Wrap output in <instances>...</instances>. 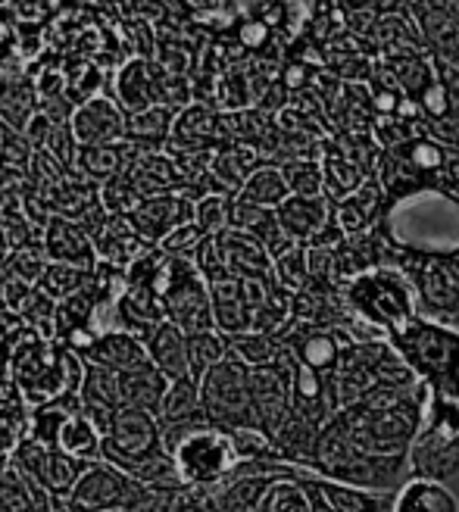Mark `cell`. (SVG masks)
<instances>
[{"mask_svg":"<svg viewBox=\"0 0 459 512\" xmlns=\"http://www.w3.org/2000/svg\"><path fill=\"white\" fill-rule=\"evenodd\" d=\"M166 322V306L163 297L153 291L150 285H129L125 294L119 297L116 306V328L129 331V335H138L144 344L147 338Z\"/></svg>","mask_w":459,"mask_h":512,"instance_id":"obj_16","label":"cell"},{"mask_svg":"<svg viewBox=\"0 0 459 512\" xmlns=\"http://www.w3.org/2000/svg\"><path fill=\"white\" fill-rule=\"evenodd\" d=\"M7 375V360H4V353H0V378Z\"/></svg>","mask_w":459,"mask_h":512,"instance_id":"obj_56","label":"cell"},{"mask_svg":"<svg viewBox=\"0 0 459 512\" xmlns=\"http://www.w3.org/2000/svg\"><path fill=\"white\" fill-rule=\"evenodd\" d=\"M57 450H63L72 459H82L88 466L100 463V459H104V434L97 431V425L85 413H75V416H69V422L60 431Z\"/></svg>","mask_w":459,"mask_h":512,"instance_id":"obj_28","label":"cell"},{"mask_svg":"<svg viewBox=\"0 0 459 512\" xmlns=\"http://www.w3.org/2000/svg\"><path fill=\"white\" fill-rule=\"evenodd\" d=\"M35 113H38V88L32 82V75L25 72V63L16 60L0 75V125L22 135L35 119Z\"/></svg>","mask_w":459,"mask_h":512,"instance_id":"obj_14","label":"cell"},{"mask_svg":"<svg viewBox=\"0 0 459 512\" xmlns=\"http://www.w3.org/2000/svg\"><path fill=\"white\" fill-rule=\"evenodd\" d=\"M13 250H10V241H7V235H4V228H0V269H4V263H7V256H10Z\"/></svg>","mask_w":459,"mask_h":512,"instance_id":"obj_54","label":"cell"},{"mask_svg":"<svg viewBox=\"0 0 459 512\" xmlns=\"http://www.w3.org/2000/svg\"><path fill=\"white\" fill-rule=\"evenodd\" d=\"M0 310H4V285H0Z\"/></svg>","mask_w":459,"mask_h":512,"instance_id":"obj_57","label":"cell"},{"mask_svg":"<svg viewBox=\"0 0 459 512\" xmlns=\"http://www.w3.org/2000/svg\"><path fill=\"white\" fill-rule=\"evenodd\" d=\"M228 338L219 331H200V335H188V375L200 384L219 363L228 360Z\"/></svg>","mask_w":459,"mask_h":512,"instance_id":"obj_32","label":"cell"},{"mask_svg":"<svg viewBox=\"0 0 459 512\" xmlns=\"http://www.w3.org/2000/svg\"><path fill=\"white\" fill-rule=\"evenodd\" d=\"M129 178L135 182L138 194L147 197H166L185 191V175L175 166V160L166 150H147L138 157V163L129 169Z\"/></svg>","mask_w":459,"mask_h":512,"instance_id":"obj_20","label":"cell"},{"mask_svg":"<svg viewBox=\"0 0 459 512\" xmlns=\"http://www.w3.org/2000/svg\"><path fill=\"white\" fill-rule=\"evenodd\" d=\"M141 153H147V150L132 144V141L79 147V163H75V172H82L85 178H91L94 185H104V182H110V178L129 172L138 163Z\"/></svg>","mask_w":459,"mask_h":512,"instance_id":"obj_21","label":"cell"},{"mask_svg":"<svg viewBox=\"0 0 459 512\" xmlns=\"http://www.w3.org/2000/svg\"><path fill=\"white\" fill-rule=\"evenodd\" d=\"M275 213H278V225H282L285 238L291 244H303V241H313L319 235V228L325 222V200L291 194Z\"/></svg>","mask_w":459,"mask_h":512,"instance_id":"obj_24","label":"cell"},{"mask_svg":"<svg viewBox=\"0 0 459 512\" xmlns=\"http://www.w3.org/2000/svg\"><path fill=\"white\" fill-rule=\"evenodd\" d=\"M166 260H169V256L157 244H147L135 256V260L125 266V285H150V281L157 278V272L163 269Z\"/></svg>","mask_w":459,"mask_h":512,"instance_id":"obj_43","label":"cell"},{"mask_svg":"<svg viewBox=\"0 0 459 512\" xmlns=\"http://www.w3.org/2000/svg\"><path fill=\"white\" fill-rule=\"evenodd\" d=\"M88 363L94 366H104L116 375H129V372H138V369H147L150 366V353H147V344L138 338V335H129V331H107V335H100L94 350L88 353Z\"/></svg>","mask_w":459,"mask_h":512,"instance_id":"obj_19","label":"cell"},{"mask_svg":"<svg viewBox=\"0 0 459 512\" xmlns=\"http://www.w3.org/2000/svg\"><path fill=\"white\" fill-rule=\"evenodd\" d=\"M91 241L97 247V260L110 263L116 269H125L147 247L141 241V235L135 232V225H132L129 216H107L104 225H100L97 232L91 235Z\"/></svg>","mask_w":459,"mask_h":512,"instance_id":"obj_22","label":"cell"},{"mask_svg":"<svg viewBox=\"0 0 459 512\" xmlns=\"http://www.w3.org/2000/svg\"><path fill=\"white\" fill-rule=\"evenodd\" d=\"M63 79H66V100L79 110L88 100L100 97V85L110 82V75L94 60L75 54L72 60H63Z\"/></svg>","mask_w":459,"mask_h":512,"instance_id":"obj_30","label":"cell"},{"mask_svg":"<svg viewBox=\"0 0 459 512\" xmlns=\"http://www.w3.org/2000/svg\"><path fill=\"white\" fill-rule=\"evenodd\" d=\"M238 41L244 47H263L269 41V25L263 19H247L241 22V29H238Z\"/></svg>","mask_w":459,"mask_h":512,"instance_id":"obj_52","label":"cell"},{"mask_svg":"<svg viewBox=\"0 0 459 512\" xmlns=\"http://www.w3.org/2000/svg\"><path fill=\"white\" fill-rule=\"evenodd\" d=\"M285 172V182L291 188V194L297 197H319L322 191V169L316 163H285L282 166Z\"/></svg>","mask_w":459,"mask_h":512,"instance_id":"obj_44","label":"cell"},{"mask_svg":"<svg viewBox=\"0 0 459 512\" xmlns=\"http://www.w3.org/2000/svg\"><path fill=\"white\" fill-rule=\"evenodd\" d=\"M422 294L428 300V306H435L441 313H456L459 306V281L453 278V272L441 263V266H428L419 275Z\"/></svg>","mask_w":459,"mask_h":512,"instance_id":"obj_36","label":"cell"},{"mask_svg":"<svg viewBox=\"0 0 459 512\" xmlns=\"http://www.w3.org/2000/svg\"><path fill=\"white\" fill-rule=\"evenodd\" d=\"M163 450V425L147 409L125 406L116 416L110 434L104 438V459L116 469H129L135 463H144L150 456H160Z\"/></svg>","mask_w":459,"mask_h":512,"instance_id":"obj_8","label":"cell"},{"mask_svg":"<svg viewBox=\"0 0 459 512\" xmlns=\"http://www.w3.org/2000/svg\"><path fill=\"white\" fill-rule=\"evenodd\" d=\"M157 79H160L157 60L132 57L125 66L110 72L107 94L125 110V116H135V113L157 107Z\"/></svg>","mask_w":459,"mask_h":512,"instance_id":"obj_11","label":"cell"},{"mask_svg":"<svg viewBox=\"0 0 459 512\" xmlns=\"http://www.w3.org/2000/svg\"><path fill=\"white\" fill-rule=\"evenodd\" d=\"M391 241L428 256L459 253V203L444 194H419L403 200L388 219Z\"/></svg>","mask_w":459,"mask_h":512,"instance_id":"obj_1","label":"cell"},{"mask_svg":"<svg viewBox=\"0 0 459 512\" xmlns=\"http://www.w3.org/2000/svg\"><path fill=\"white\" fill-rule=\"evenodd\" d=\"M322 491H325V500L331 503V509H335V512H372V509H366L369 506V497L356 494V491L331 488V484H322Z\"/></svg>","mask_w":459,"mask_h":512,"instance_id":"obj_49","label":"cell"},{"mask_svg":"<svg viewBox=\"0 0 459 512\" xmlns=\"http://www.w3.org/2000/svg\"><path fill=\"white\" fill-rule=\"evenodd\" d=\"M150 497V488L110 466L107 459H100V463H91L85 469L63 506L66 512H141Z\"/></svg>","mask_w":459,"mask_h":512,"instance_id":"obj_5","label":"cell"},{"mask_svg":"<svg viewBox=\"0 0 459 512\" xmlns=\"http://www.w3.org/2000/svg\"><path fill=\"white\" fill-rule=\"evenodd\" d=\"M0 285H4V306L10 313L22 316L32 310V303L38 300V285H29L16 275H0Z\"/></svg>","mask_w":459,"mask_h":512,"instance_id":"obj_46","label":"cell"},{"mask_svg":"<svg viewBox=\"0 0 459 512\" xmlns=\"http://www.w3.org/2000/svg\"><path fill=\"white\" fill-rule=\"evenodd\" d=\"M228 356H235L238 363H244L247 369H269L278 356V347L272 341V335H260V331H250V335L232 338L228 341Z\"/></svg>","mask_w":459,"mask_h":512,"instance_id":"obj_37","label":"cell"},{"mask_svg":"<svg viewBox=\"0 0 459 512\" xmlns=\"http://www.w3.org/2000/svg\"><path fill=\"white\" fill-rule=\"evenodd\" d=\"M306 272H310V263H306V253H303L300 244L288 247L282 256H275L278 285H285V288H303L306 285Z\"/></svg>","mask_w":459,"mask_h":512,"instance_id":"obj_45","label":"cell"},{"mask_svg":"<svg viewBox=\"0 0 459 512\" xmlns=\"http://www.w3.org/2000/svg\"><path fill=\"white\" fill-rule=\"evenodd\" d=\"M94 310H97V294L91 285L79 294L57 300V341H66L79 328H91Z\"/></svg>","mask_w":459,"mask_h":512,"instance_id":"obj_34","label":"cell"},{"mask_svg":"<svg viewBox=\"0 0 459 512\" xmlns=\"http://www.w3.org/2000/svg\"><path fill=\"white\" fill-rule=\"evenodd\" d=\"M32 157H35V147L29 144V138L13 132V128H4V141H0V172L29 175Z\"/></svg>","mask_w":459,"mask_h":512,"instance_id":"obj_41","label":"cell"},{"mask_svg":"<svg viewBox=\"0 0 459 512\" xmlns=\"http://www.w3.org/2000/svg\"><path fill=\"white\" fill-rule=\"evenodd\" d=\"M7 372L16 381L22 403L29 409L47 406L60 397H69L66 381V344L35 338L32 344L19 347L10 360Z\"/></svg>","mask_w":459,"mask_h":512,"instance_id":"obj_3","label":"cell"},{"mask_svg":"<svg viewBox=\"0 0 459 512\" xmlns=\"http://www.w3.org/2000/svg\"><path fill=\"white\" fill-rule=\"evenodd\" d=\"M222 260L235 278H269L275 269L272 253L263 241L253 235L241 232V228H225L222 235H216Z\"/></svg>","mask_w":459,"mask_h":512,"instance_id":"obj_17","label":"cell"},{"mask_svg":"<svg viewBox=\"0 0 459 512\" xmlns=\"http://www.w3.org/2000/svg\"><path fill=\"white\" fill-rule=\"evenodd\" d=\"M135 232L144 244H163L175 228L194 222V200L185 194H166V197H147L138 203V210L129 216Z\"/></svg>","mask_w":459,"mask_h":512,"instance_id":"obj_12","label":"cell"},{"mask_svg":"<svg viewBox=\"0 0 459 512\" xmlns=\"http://www.w3.org/2000/svg\"><path fill=\"white\" fill-rule=\"evenodd\" d=\"M413 469L419 472V478H431L441 484L450 481L459 472V434L441 422L431 425V431L413 450Z\"/></svg>","mask_w":459,"mask_h":512,"instance_id":"obj_15","label":"cell"},{"mask_svg":"<svg viewBox=\"0 0 459 512\" xmlns=\"http://www.w3.org/2000/svg\"><path fill=\"white\" fill-rule=\"evenodd\" d=\"M285 82H288V85H291V88H294V85H300V82H303V72H300V66H291V72H288V75H285Z\"/></svg>","mask_w":459,"mask_h":512,"instance_id":"obj_55","label":"cell"},{"mask_svg":"<svg viewBox=\"0 0 459 512\" xmlns=\"http://www.w3.org/2000/svg\"><path fill=\"white\" fill-rule=\"evenodd\" d=\"M150 366L163 372L169 381H178L188 375V335L169 319L147 338Z\"/></svg>","mask_w":459,"mask_h":512,"instance_id":"obj_23","label":"cell"},{"mask_svg":"<svg viewBox=\"0 0 459 512\" xmlns=\"http://www.w3.org/2000/svg\"><path fill=\"white\" fill-rule=\"evenodd\" d=\"M394 338L406 360H413L431 381H435L438 391L459 394V338L453 331L413 319Z\"/></svg>","mask_w":459,"mask_h":512,"instance_id":"obj_6","label":"cell"},{"mask_svg":"<svg viewBox=\"0 0 459 512\" xmlns=\"http://www.w3.org/2000/svg\"><path fill=\"white\" fill-rule=\"evenodd\" d=\"M350 294H353L356 310L375 319L378 325H385L391 335H400V331L413 322L410 294H406V285L394 275H385V272L363 275L360 281H353Z\"/></svg>","mask_w":459,"mask_h":512,"instance_id":"obj_9","label":"cell"},{"mask_svg":"<svg viewBox=\"0 0 459 512\" xmlns=\"http://www.w3.org/2000/svg\"><path fill=\"white\" fill-rule=\"evenodd\" d=\"M79 400H82V413L107 438L113 422H116V416L125 409L122 391H119V375L110 372V369H104V366L88 363V372H85V384H82V391H79Z\"/></svg>","mask_w":459,"mask_h":512,"instance_id":"obj_13","label":"cell"},{"mask_svg":"<svg viewBox=\"0 0 459 512\" xmlns=\"http://www.w3.org/2000/svg\"><path fill=\"white\" fill-rule=\"evenodd\" d=\"M232 203L235 197L228 194H210L194 203V225L200 228L207 238L222 235L225 228H232Z\"/></svg>","mask_w":459,"mask_h":512,"instance_id":"obj_38","label":"cell"},{"mask_svg":"<svg viewBox=\"0 0 459 512\" xmlns=\"http://www.w3.org/2000/svg\"><path fill=\"white\" fill-rule=\"evenodd\" d=\"M175 110L169 107H150L144 113L129 116V125H125V141H132L144 150H163L169 135H172V125H175Z\"/></svg>","mask_w":459,"mask_h":512,"instance_id":"obj_29","label":"cell"},{"mask_svg":"<svg viewBox=\"0 0 459 512\" xmlns=\"http://www.w3.org/2000/svg\"><path fill=\"white\" fill-rule=\"evenodd\" d=\"M297 353H300V363L303 366L319 369V366H328L331 363V356H335V344H331V338H325V335H313L310 341H303L297 347Z\"/></svg>","mask_w":459,"mask_h":512,"instance_id":"obj_48","label":"cell"},{"mask_svg":"<svg viewBox=\"0 0 459 512\" xmlns=\"http://www.w3.org/2000/svg\"><path fill=\"white\" fill-rule=\"evenodd\" d=\"M200 409L207 419L225 431L235 428H257L250 397V369L228 356L207 378L200 381Z\"/></svg>","mask_w":459,"mask_h":512,"instance_id":"obj_4","label":"cell"},{"mask_svg":"<svg viewBox=\"0 0 459 512\" xmlns=\"http://www.w3.org/2000/svg\"><path fill=\"white\" fill-rule=\"evenodd\" d=\"M422 107H425V113L431 119H444L453 110V97H450V91H447V85L441 79H435L428 85V91L422 94Z\"/></svg>","mask_w":459,"mask_h":512,"instance_id":"obj_50","label":"cell"},{"mask_svg":"<svg viewBox=\"0 0 459 512\" xmlns=\"http://www.w3.org/2000/svg\"><path fill=\"white\" fill-rule=\"evenodd\" d=\"M288 197H291V188L285 182V172L275 166H260L247 178V185L238 194V200L253 203V207H266V210H278Z\"/></svg>","mask_w":459,"mask_h":512,"instance_id":"obj_31","label":"cell"},{"mask_svg":"<svg viewBox=\"0 0 459 512\" xmlns=\"http://www.w3.org/2000/svg\"><path fill=\"white\" fill-rule=\"evenodd\" d=\"M203 409H200V384L185 375V378H178V381H169V388H166V397L160 403V425H175V422H185V419H194L200 416Z\"/></svg>","mask_w":459,"mask_h":512,"instance_id":"obj_33","label":"cell"},{"mask_svg":"<svg viewBox=\"0 0 459 512\" xmlns=\"http://www.w3.org/2000/svg\"><path fill=\"white\" fill-rule=\"evenodd\" d=\"M47 263L50 260H47L44 247H38V244L35 247H22V250L7 256V263H4V269H0V275H16L22 281H29V285H38Z\"/></svg>","mask_w":459,"mask_h":512,"instance_id":"obj_42","label":"cell"},{"mask_svg":"<svg viewBox=\"0 0 459 512\" xmlns=\"http://www.w3.org/2000/svg\"><path fill=\"white\" fill-rule=\"evenodd\" d=\"M203 238H207V235H203L194 222H188V225H182V228H175V232L160 244V250H163L166 256H188V260H191L194 250L203 244Z\"/></svg>","mask_w":459,"mask_h":512,"instance_id":"obj_47","label":"cell"},{"mask_svg":"<svg viewBox=\"0 0 459 512\" xmlns=\"http://www.w3.org/2000/svg\"><path fill=\"white\" fill-rule=\"evenodd\" d=\"M410 163L419 166V169H438L444 163V153L438 144H431V141H416L410 147Z\"/></svg>","mask_w":459,"mask_h":512,"instance_id":"obj_51","label":"cell"},{"mask_svg":"<svg viewBox=\"0 0 459 512\" xmlns=\"http://www.w3.org/2000/svg\"><path fill=\"white\" fill-rule=\"evenodd\" d=\"M91 275L94 269H85V266H72V263H47L38 288L54 297V300H63L69 294H79L91 285Z\"/></svg>","mask_w":459,"mask_h":512,"instance_id":"obj_35","label":"cell"},{"mask_svg":"<svg viewBox=\"0 0 459 512\" xmlns=\"http://www.w3.org/2000/svg\"><path fill=\"white\" fill-rule=\"evenodd\" d=\"M166 388H169V378L163 372H157L153 366L129 372V375H119L122 403L135 406V409H147V413H153V416L160 413V403L166 397Z\"/></svg>","mask_w":459,"mask_h":512,"instance_id":"obj_27","label":"cell"},{"mask_svg":"<svg viewBox=\"0 0 459 512\" xmlns=\"http://www.w3.org/2000/svg\"><path fill=\"white\" fill-rule=\"evenodd\" d=\"M422 29H425L431 44H438L444 54L459 60V22L453 16H447L444 10H425Z\"/></svg>","mask_w":459,"mask_h":512,"instance_id":"obj_40","label":"cell"},{"mask_svg":"<svg viewBox=\"0 0 459 512\" xmlns=\"http://www.w3.org/2000/svg\"><path fill=\"white\" fill-rule=\"evenodd\" d=\"M169 456L185 488H210V484L232 478L241 466V453L235 447L232 431L219 425H203L191 431Z\"/></svg>","mask_w":459,"mask_h":512,"instance_id":"obj_2","label":"cell"},{"mask_svg":"<svg viewBox=\"0 0 459 512\" xmlns=\"http://www.w3.org/2000/svg\"><path fill=\"white\" fill-rule=\"evenodd\" d=\"M372 100H375V107H378V110H385V113H391V110L397 107V94H394V91H375Z\"/></svg>","mask_w":459,"mask_h":512,"instance_id":"obj_53","label":"cell"},{"mask_svg":"<svg viewBox=\"0 0 459 512\" xmlns=\"http://www.w3.org/2000/svg\"><path fill=\"white\" fill-rule=\"evenodd\" d=\"M125 125H129V116H125V110L110 94H100L88 100V104H82L72 113V122H69L79 147L119 144L125 141Z\"/></svg>","mask_w":459,"mask_h":512,"instance_id":"obj_10","label":"cell"},{"mask_svg":"<svg viewBox=\"0 0 459 512\" xmlns=\"http://www.w3.org/2000/svg\"><path fill=\"white\" fill-rule=\"evenodd\" d=\"M257 169H260L257 147H247V144H232V147L216 150V157L210 163L213 178L219 182L222 194H228V197H238L241 188L247 185V178Z\"/></svg>","mask_w":459,"mask_h":512,"instance_id":"obj_25","label":"cell"},{"mask_svg":"<svg viewBox=\"0 0 459 512\" xmlns=\"http://www.w3.org/2000/svg\"><path fill=\"white\" fill-rule=\"evenodd\" d=\"M169 291L163 294L166 319L178 325L185 335H200V331H213V297L210 285L188 256H169Z\"/></svg>","mask_w":459,"mask_h":512,"instance_id":"obj_7","label":"cell"},{"mask_svg":"<svg viewBox=\"0 0 459 512\" xmlns=\"http://www.w3.org/2000/svg\"><path fill=\"white\" fill-rule=\"evenodd\" d=\"M141 200L144 197L138 194L129 172H122V175L100 185V207L107 210V216H132Z\"/></svg>","mask_w":459,"mask_h":512,"instance_id":"obj_39","label":"cell"},{"mask_svg":"<svg viewBox=\"0 0 459 512\" xmlns=\"http://www.w3.org/2000/svg\"><path fill=\"white\" fill-rule=\"evenodd\" d=\"M394 512H459V503L447 484L431 478H413L400 488Z\"/></svg>","mask_w":459,"mask_h":512,"instance_id":"obj_26","label":"cell"},{"mask_svg":"<svg viewBox=\"0 0 459 512\" xmlns=\"http://www.w3.org/2000/svg\"><path fill=\"white\" fill-rule=\"evenodd\" d=\"M44 253L50 263H72V266H85V269L97 266V247H94L91 235L79 222H69L60 216H54L50 225L44 228Z\"/></svg>","mask_w":459,"mask_h":512,"instance_id":"obj_18","label":"cell"}]
</instances>
